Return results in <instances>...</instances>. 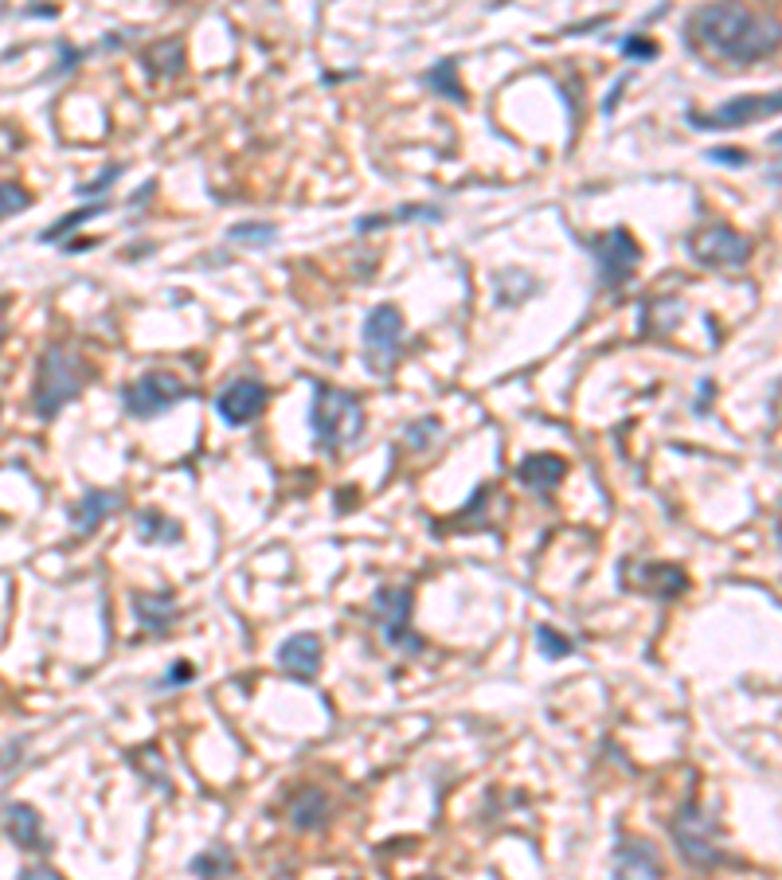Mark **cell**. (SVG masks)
I'll return each instance as SVG.
<instances>
[{
	"mask_svg": "<svg viewBox=\"0 0 782 880\" xmlns=\"http://www.w3.org/2000/svg\"><path fill=\"white\" fill-rule=\"evenodd\" d=\"M669 833H673V846L681 853V861L697 872H709L724 861V849H720V826L712 822L697 802H684L681 810L669 822Z\"/></svg>",
	"mask_w": 782,
	"mask_h": 880,
	"instance_id": "4",
	"label": "cell"
},
{
	"mask_svg": "<svg viewBox=\"0 0 782 880\" xmlns=\"http://www.w3.org/2000/svg\"><path fill=\"white\" fill-rule=\"evenodd\" d=\"M446 212L438 204H404L396 212H379V216H364L356 219V232H379V227H392V224H438Z\"/></svg>",
	"mask_w": 782,
	"mask_h": 880,
	"instance_id": "19",
	"label": "cell"
},
{
	"mask_svg": "<svg viewBox=\"0 0 782 880\" xmlns=\"http://www.w3.org/2000/svg\"><path fill=\"white\" fill-rule=\"evenodd\" d=\"M20 880H63L55 869H48V864H28V869H20Z\"/></svg>",
	"mask_w": 782,
	"mask_h": 880,
	"instance_id": "34",
	"label": "cell"
},
{
	"mask_svg": "<svg viewBox=\"0 0 782 880\" xmlns=\"http://www.w3.org/2000/svg\"><path fill=\"white\" fill-rule=\"evenodd\" d=\"M626 79H630V75H622V79H618V83H615V91L607 94V102H602V114H615V106H618V94H622Z\"/></svg>",
	"mask_w": 782,
	"mask_h": 880,
	"instance_id": "36",
	"label": "cell"
},
{
	"mask_svg": "<svg viewBox=\"0 0 782 880\" xmlns=\"http://www.w3.org/2000/svg\"><path fill=\"white\" fill-rule=\"evenodd\" d=\"M626 587H638L642 595H653L661 603H669L673 595H681L689 587V575L677 564H642L638 567V583H626Z\"/></svg>",
	"mask_w": 782,
	"mask_h": 880,
	"instance_id": "18",
	"label": "cell"
},
{
	"mask_svg": "<svg viewBox=\"0 0 782 880\" xmlns=\"http://www.w3.org/2000/svg\"><path fill=\"white\" fill-rule=\"evenodd\" d=\"M102 212H110V204H106V199H102V204H83V208H79V212H67V216H59L51 227H43V232L35 235V239H40V243H63L67 235H71V232H79V227H83L87 219L102 216Z\"/></svg>",
	"mask_w": 782,
	"mask_h": 880,
	"instance_id": "24",
	"label": "cell"
},
{
	"mask_svg": "<svg viewBox=\"0 0 782 880\" xmlns=\"http://www.w3.org/2000/svg\"><path fill=\"white\" fill-rule=\"evenodd\" d=\"M133 615H138L141 631H149L153 638H165L181 618V611H176L173 591H161V595H133Z\"/></svg>",
	"mask_w": 782,
	"mask_h": 880,
	"instance_id": "17",
	"label": "cell"
},
{
	"mask_svg": "<svg viewBox=\"0 0 782 880\" xmlns=\"http://www.w3.org/2000/svg\"><path fill=\"white\" fill-rule=\"evenodd\" d=\"M0 818H4V833L17 849H43V818L32 802H9Z\"/></svg>",
	"mask_w": 782,
	"mask_h": 880,
	"instance_id": "16",
	"label": "cell"
},
{
	"mask_svg": "<svg viewBox=\"0 0 782 880\" xmlns=\"http://www.w3.org/2000/svg\"><path fill=\"white\" fill-rule=\"evenodd\" d=\"M615 880H661V857L650 841L618 838L615 846Z\"/></svg>",
	"mask_w": 782,
	"mask_h": 880,
	"instance_id": "14",
	"label": "cell"
},
{
	"mask_svg": "<svg viewBox=\"0 0 782 880\" xmlns=\"http://www.w3.org/2000/svg\"><path fill=\"white\" fill-rule=\"evenodd\" d=\"M404 314L392 301H379L360 325V357L372 376H392L399 352H404Z\"/></svg>",
	"mask_w": 782,
	"mask_h": 880,
	"instance_id": "5",
	"label": "cell"
},
{
	"mask_svg": "<svg viewBox=\"0 0 782 880\" xmlns=\"http://www.w3.org/2000/svg\"><path fill=\"white\" fill-rule=\"evenodd\" d=\"M192 388L181 380L176 372H165V368H153V372H141L138 380H130L122 388V408L130 419H156L165 416L173 403L189 399Z\"/></svg>",
	"mask_w": 782,
	"mask_h": 880,
	"instance_id": "8",
	"label": "cell"
},
{
	"mask_svg": "<svg viewBox=\"0 0 782 880\" xmlns=\"http://www.w3.org/2000/svg\"><path fill=\"white\" fill-rule=\"evenodd\" d=\"M28 208H32V192L17 181H0V219H9Z\"/></svg>",
	"mask_w": 782,
	"mask_h": 880,
	"instance_id": "28",
	"label": "cell"
},
{
	"mask_svg": "<svg viewBox=\"0 0 782 880\" xmlns=\"http://www.w3.org/2000/svg\"><path fill=\"white\" fill-rule=\"evenodd\" d=\"M274 662H278V669L286 673L290 682H313V677L322 673L325 646H322V638L309 634V631L290 634V638L274 649Z\"/></svg>",
	"mask_w": 782,
	"mask_h": 880,
	"instance_id": "12",
	"label": "cell"
},
{
	"mask_svg": "<svg viewBox=\"0 0 782 880\" xmlns=\"http://www.w3.org/2000/svg\"><path fill=\"white\" fill-rule=\"evenodd\" d=\"M266 403H271V388H266L263 380L243 376V380H231L227 388L215 396V416L227 427H251L266 411Z\"/></svg>",
	"mask_w": 782,
	"mask_h": 880,
	"instance_id": "11",
	"label": "cell"
},
{
	"mask_svg": "<svg viewBox=\"0 0 782 880\" xmlns=\"http://www.w3.org/2000/svg\"><path fill=\"white\" fill-rule=\"evenodd\" d=\"M231 869H235V857H231L223 846H215V849H207V853L192 857V872H196V877H204V880H215L220 872H231Z\"/></svg>",
	"mask_w": 782,
	"mask_h": 880,
	"instance_id": "27",
	"label": "cell"
},
{
	"mask_svg": "<svg viewBox=\"0 0 782 880\" xmlns=\"http://www.w3.org/2000/svg\"><path fill=\"white\" fill-rule=\"evenodd\" d=\"M517 478L525 490L548 498L552 490H560V482L568 478V462L560 454H528L525 462L517 465Z\"/></svg>",
	"mask_w": 782,
	"mask_h": 880,
	"instance_id": "15",
	"label": "cell"
},
{
	"mask_svg": "<svg viewBox=\"0 0 782 880\" xmlns=\"http://www.w3.org/2000/svg\"><path fill=\"white\" fill-rule=\"evenodd\" d=\"M423 880H443V877H423Z\"/></svg>",
	"mask_w": 782,
	"mask_h": 880,
	"instance_id": "37",
	"label": "cell"
},
{
	"mask_svg": "<svg viewBox=\"0 0 782 880\" xmlns=\"http://www.w3.org/2000/svg\"><path fill=\"white\" fill-rule=\"evenodd\" d=\"M689 250L709 270H732V266H748V258L755 255V243L728 224H709L689 235Z\"/></svg>",
	"mask_w": 782,
	"mask_h": 880,
	"instance_id": "10",
	"label": "cell"
},
{
	"mask_svg": "<svg viewBox=\"0 0 782 880\" xmlns=\"http://www.w3.org/2000/svg\"><path fill=\"white\" fill-rule=\"evenodd\" d=\"M427 91H435L438 99H446V102H466V91H461V83H458V59H438L435 66H427L423 71V79H419Z\"/></svg>",
	"mask_w": 782,
	"mask_h": 880,
	"instance_id": "22",
	"label": "cell"
},
{
	"mask_svg": "<svg viewBox=\"0 0 782 880\" xmlns=\"http://www.w3.org/2000/svg\"><path fill=\"white\" fill-rule=\"evenodd\" d=\"M122 173H125V165H106L99 176H94V181L79 184V188H74V196L83 199V204H102V196H106V192L114 188V181H118V176H122Z\"/></svg>",
	"mask_w": 782,
	"mask_h": 880,
	"instance_id": "26",
	"label": "cell"
},
{
	"mask_svg": "<svg viewBox=\"0 0 782 880\" xmlns=\"http://www.w3.org/2000/svg\"><path fill=\"white\" fill-rule=\"evenodd\" d=\"M415 591L412 587H376L372 595V623H376L384 646L399 654H423V638L412 631Z\"/></svg>",
	"mask_w": 782,
	"mask_h": 880,
	"instance_id": "7",
	"label": "cell"
},
{
	"mask_svg": "<svg viewBox=\"0 0 782 880\" xmlns=\"http://www.w3.org/2000/svg\"><path fill=\"white\" fill-rule=\"evenodd\" d=\"M681 35L692 55L724 71H748L779 51V20L743 4H709L689 12Z\"/></svg>",
	"mask_w": 782,
	"mask_h": 880,
	"instance_id": "1",
	"label": "cell"
},
{
	"mask_svg": "<svg viewBox=\"0 0 782 880\" xmlns=\"http://www.w3.org/2000/svg\"><path fill=\"white\" fill-rule=\"evenodd\" d=\"M536 649H540L548 662H563V657L576 654V642L563 638L556 626H536Z\"/></svg>",
	"mask_w": 782,
	"mask_h": 880,
	"instance_id": "25",
	"label": "cell"
},
{
	"mask_svg": "<svg viewBox=\"0 0 782 880\" xmlns=\"http://www.w3.org/2000/svg\"><path fill=\"white\" fill-rule=\"evenodd\" d=\"M313 403H309V431L317 450L329 458L353 450L368 431V416H364V399L348 388H333L325 380H309Z\"/></svg>",
	"mask_w": 782,
	"mask_h": 880,
	"instance_id": "2",
	"label": "cell"
},
{
	"mask_svg": "<svg viewBox=\"0 0 782 880\" xmlns=\"http://www.w3.org/2000/svg\"><path fill=\"white\" fill-rule=\"evenodd\" d=\"M87 388V365L79 352H71L67 345H48V352L40 357V380H35V416L55 419L59 411L79 399Z\"/></svg>",
	"mask_w": 782,
	"mask_h": 880,
	"instance_id": "3",
	"label": "cell"
},
{
	"mask_svg": "<svg viewBox=\"0 0 782 880\" xmlns=\"http://www.w3.org/2000/svg\"><path fill=\"white\" fill-rule=\"evenodd\" d=\"M24 748H28V739H24V736L12 739V744H4V748H0V771H9V767H17V764H20V756H24Z\"/></svg>",
	"mask_w": 782,
	"mask_h": 880,
	"instance_id": "33",
	"label": "cell"
},
{
	"mask_svg": "<svg viewBox=\"0 0 782 880\" xmlns=\"http://www.w3.org/2000/svg\"><path fill=\"white\" fill-rule=\"evenodd\" d=\"M618 51H622L626 59H658V43L646 40V35H622L618 40Z\"/></svg>",
	"mask_w": 782,
	"mask_h": 880,
	"instance_id": "31",
	"label": "cell"
},
{
	"mask_svg": "<svg viewBox=\"0 0 782 880\" xmlns=\"http://www.w3.org/2000/svg\"><path fill=\"white\" fill-rule=\"evenodd\" d=\"M141 63L149 66V75H156V79H169V75H176L184 66V43L181 40H161V43H153V48L141 55Z\"/></svg>",
	"mask_w": 782,
	"mask_h": 880,
	"instance_id": "23",
	"label": "cell"
},
{
	"mask_svg": "<svg viewBox=\"0 0 782 880\" xmlns=\"http://www.w3.org/2000/svg\"><path fill=\"white\" fill-rule=\"evenodd\" d=\"M122 505H125L122 490H87L83 498L67 509V516H71V529L79 532V536H91V532H99Z\"/></svg>",
	"mask_w": 782,
	"mask_h": 880,
	"instance_id": "13",
	"label": "cell"
},
{
	"mask_svg": "<svg viewBox=\"0 0 782 880\" xmlns=\"http://www.w3.org/2000/svg\"><path fill=\"white\" fill-rule=\"evenodd\" d=\"M709 161H717V165H728V168H743L751 161L748 150H735V145H717V150H709Z\"/></svg>",
	"mask_w": 782,
	"mask_h": 880,
	"instance_id": "32",
	"label": "cell"
},
{
	"mask_svg": "<svg viewBox=\"0 0 782 880\" xmlns=\"http://www.w3.org/2000/svg\"><path fill=\"white\" fill-rule=\"evenodd\" d=\"M779 91L771 94H740V99H728L724 106L717 110H684V122L700 133H724V130H743V125L759 122V117L779 114Z\"/></svg>",
	"mask_w": 782,
	"mask_h": 880,
	"instance_id": "9",
	"label": "cell"
},
{
	"mask_svg": "<svg viewBox=\"0 0 782 880\" xmlns=\"http://www.w3.org/2000/svg\"><path fill=\"white\" fill-rule=\"evenodd\" d=\"M329 822V798L322 787H305L290 806V826L294 830H322Z\"/></svg>",
	"mask_w": 782,
	"mask_h": 880,
	"instance_id": "20",
	"label": "cell"
},
{
	"mask_svg": "<svg viewBox=\"0 0 782 880\" xmlns=\"http://www.w3.org/2000/svg\"><path fill=\"white\" fill-rule=\"evenodd\" d=\"M184 682H192V665L189 662H181L176 669L165 673V685H184Z\"/></svg>",
	"mask_w": 782,
	"mask_h": 880,
	"instance_id": "35",
	"label": "cell"
},
{
	"mask_svg": "<svg viewBox=\"0 0 782 880\" xmlns=\"http://www.w3.org/2000/svg\"><path fill=\"white\" fill-rule=\"evenodd\" d=\"M133 532H138L141 544H181L184 540V529L161 509H145V513L133 516Z\"/></svg>",
	"mask_w": 782,
	"mask_h": 880,
	"instance_id": "21",
	"label": "cell"
},
{
	"mask_svg": "<svg viewBox=\"0 0 782 880\" xmlns=\"http://www.w3.org/2000/svg\"><path fill=\"white\" fill-rule=\"evenodd\" d=\"M231 243H258V247H266V243L278 239V227L274 224H235L227 232Z\"/></svg>",
	"mask_w": 782,
	"mask_h": 880,
	"instance_id": "29",
	"label": "cell"
},
{
	"mask_svg": "<svg viewBox=\"0 0 782 880\" xmlns=\"http://www.w3.org/2000/svg\"><path fill=\"white\" fill-rule=\"evenodd\" d=\"M583 247L591 250L595 275H599L602 290H622L634 270L642 266V247L626 227H610V232L595 235V239H583Z\"/></svg>",
	"mask_w": 782,
	"mask_h": 880,
	"instance_id": "6",
	"label": "cell"
},
{
	"mask_svg": "<svg viewBox=\"0 0 782 880\" xmlns=\"http://www.w3.org/2000/svg\"><path fill=\"white\" fill-rule=\"evenodd\" d=\"M430 434H443V423H438L435 416H427V419H419V423H412L407 427V447L412 450H427L430 447Z\"/></svg>",
	"mask_w": 782,
	"mask_h": 880,
	"instance_id": "30",
	"label": "cell"
}]
</instances>
